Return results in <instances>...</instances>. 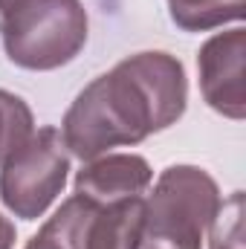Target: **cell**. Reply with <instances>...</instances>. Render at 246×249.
<instances>
[{
    "label": "cell",
    "mask_w": 246,
    "mask_h": 249,
    "mask_svg": "<svg viewBox=\"0 0 246 249\" xmlns=\"http://www.w3.org/2000/svg\"><path fill=\"white\" fill-rule=\"evenodd\" d=\"M244 58H246V29L235 26L229 32H217L197 53L200 93L206 105L235 122L246 116L244 93Z\"/></svg>",
    "instance_id": "cell-5"
},
{
    "label": "cell",
    "mask_w": 246,
    "mask_h": 249,
    "mask_svg": "<svg viewBox=\"0 0 246 249\" xmlns=\"http://www.w3.org/2000/svg\"><path fill=\"white\" fill-rule=\"evenodd\" d=\"M0 35L12 64L58 70L87 44V9L81 0H0Z\"/></svg>",
    "instance_id": "cell-2"
},
{
    "label": "cell",
    "mask_w": 246,
    "mask_h": 249,
    "mask_svg": "<svg viewBox=\"0 0 246 249\" xmlns=\"http://www.w3.org/2000/svg\"><path fill=\"white\" fill-rule=\"evenodd\" d=\"M70 151L58 127L32 130L0 162V200L20 220H38L64 191Z\"/></svg>",
    "instance_id": "cell-4"
},
{
    "label": "cell",
    "mask_w": 246,
    "mask_h": 249,
    "mask_svg": "<svg viewBox=\"0 0 246 249\" xmlns=\"http://www.w3.org/2000/svg\"><path fill=\"white\" fill-rule=\"evenodd\" d=\"M171 20L185 32H209L214 26L241 20L246 0H165Z\"/></svg>",
    "instance_id": "cell-9"
},
{
    "label": "cell",
    "mask_w": 246,
    "mask_h": 249,
    "mask_svg": "<svg viewBox=\"0 0 246 249\" xmlns=\"http://www.w3.org/2000/svg\"><path fill=\"white\" fill-rule=\"evenodd\" d=\"M142 226L145 197H124L110 203L87 200V249H142Z\"/></svg>",
    "instance_id": "cell-7"
},
{
    "label": "cell",
    "mask_w": 246,
    "mask_h": 249,
    "mask_svg": "<svg viewBox=\"0 0 246 249\" xmlns=\"http://www.w3.org/2000/svg\"><path fill=\"white\" fill-rule=\"evenodd\" d=\"M185 102L183 61L168 53H136L75 96L61 122V139L72 157L87 162L171 127L185 113Z\"/></svg>",
    "instance_id": "cell-1"
},
{
    "label": "cell",
    "mask_w": 246,
    "mask_h": 249,
    "mask_svg": "<svg viewBox=\"0 0 246 249\" xmlns=\"http://www.w3.org/2000/svg\"><path fill=\"white\" fill-rule=\"evenodd\" d=\"M15 238H18L15 223H12L9 217H3V214H0V249H12V247H15Z\"/></svg>",
    "instance_id": "cell-12"
},
{
    "label": "cell",
    "mask_w": 246,
    "mask_h": 249,
    "mask_svg": "<svg viewBox=\"0 0 246 249\" xmlns=\"http://www.w3.org/2000/svg\"><path fill=\"white\" fill-rule=\"evenodd\" d=\"M154 183V171L145 157L139 154H102L87 160V165L75 174V194L99 203L124 200V197H145Z\"/></svg>",
    "instance_id": "cell-6"
},
{
    "label": "cell",
    "mask_w": 246,
    "mask_h": 249,
    "mask_svg": "<svg viewBox=\"0 0 246 249\" xmlns=\"http://www.w3.org/2000/svg\"><path fill=\"white\" fill-rule=\"evenodd\" d=\"M220 209L214 177L197 165H171L145 200L142 249H203Z\"/></svg>",
    "instance_id": "cell-3"
},
{
    "label": "cell",
    "mask_w": 246,
    "mask_h": 249,
    "mask_svg": "<svg viewBox=\"0 0 246 249\" xmlns=\"http://www.w3.org/2000/svg\"><path fill=\"white\" fill-rule=\"evenodd\" d=\"M32 130H35V119L29 105L15 93L0 90V162L18 145H23Z\"/></svg>",
    "instance_id": "cell-10"
},
{
    "label": "cell",
    "mask_w": 246,
    "mask_h": 249,
    "mask_svg": "<svg viewBox=\"0 0 246 249\" xmlns=\"http://www.w3.org/2000/svg\"><path fill=\"white\" fill-rule=\"evenodd\" d=\"M87 200L72 194L23 249H87Z\"/></svg>",
    "instance_id": "cell-8"
},
{
    "label": "cell",
    "mask_w": 246,
    "mask_h": 249,
    "mask_svg": "<svg viewBox=\"0 0 246 249\" xmlns=\"http://www.w3.org/2000/svg\"><path fill=\"white\" fill-rule=\"evenodd\" d=\"M211 232V249H244V191H235L220 203Z\"/></svg>",
    "instance_id": "cell-11"
}]
</instances>
